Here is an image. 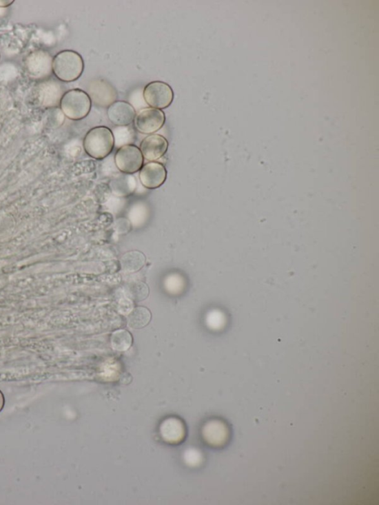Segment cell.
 Instances as JSON below:
<instances>
[{
	"label": "cell",
	"instance_id": "6",
	"mask_svg": "<svg viewBox=\"0 0 379 505\" xmlns=\"http://www.w3.org/2000/svg\"><path fill=\"white\" fill-rule=\"evenodd\" d=\"M165 123V114L158 109L145 107L136 114L134 125L143 134H152L161 130Z\"/></svg>",
	"mask_w": 379,
	"mask_h": 505
},
{
	"label": "cell",
	"instance_id": "9",
	"mask_svg": "<svg viewBox=\"0 0 379 505\" xmlns=\"http://www.w3.org/2000/svg\"><path fill=\"white\" fill-rule=\"evenodd\" d=\"M168 145V142L163 136L151 134L142 141L141 151L146 161L154 162L161 159L166 154Z\"/></svg>",
	"mask_w": 379,
	"mask_h": 505
},
{
	"label": "cell",
	"instance_id": "17",
	"mask_svg": "<svg viewBox=\"0 0 379 505\" xmlns=\"http://www.w3.org/2000/svg\"><path fill=\"white\" fill-rule=\"evenodd\" d=\"M111 342L114 350L125 351L132 346L133 340L130 333L125 330H119L112 334Z\"/></svg>",
	"mask_w": 379,
	"mask_h": 505
},
{
	"label": "cell",
	"instance_id": "14",
	"mask_svg": "<svg viewBox=\"0 0 379 505\" xmlns=\"http://www.w3.org/2000/svg\"><path fill=\"white\" fill-rule=\"evenodd\" d=\"M114 147L121 148L128 145H133L136 141V134L131 126H116L113 131Z\"/></svg>",
	"mask_w": 379,
	"mask_h": 505
},
{
	"label": "cell",
	"instance_id": "3",
	"mask_svg": "<svg viewBox=\"0 0 379 505\" xmlns=\"http://www.w3.org/2000/svg\"><path fill=\"white\" fill-rule=\"evenodd\" d=\"M62 111L72 121H81L91 112L92 103L88 93L81 89H72L61 99Z\"/></svg>",
	"mask_w": 379,
	"mask_h": 505
},
{
	"label": "cell",
	"instance_id": "10",
	"mask_svg": "<svg viewBox=\"0 0 379 505\" xmlns=\"http://www.w3.org/2000/svg\"><path fill=\"white\" fill-rule=\"evenodd\" d=\"M134 107L125 101H116L107 107V116L115 126H127L134 123L136 116Z\"/></svg>",
	"mask_w": 379,
	"mask_h": 505
},
{
	"label": "cell",
	"instance_id": "7",
	"mask_svg": "<svg viewBox=\"0 0 379 505\" xmlns=\"http://www.w3.org/2000/svg\"><path fill=\"white\" fill-rule=\"evenodd\" d=\"M88 96L92 103L99 107H108L117 100L118 93L114 86L103 79H97L89 85Z\"/></svg>",
	"mask_w": 379,
	"mask_h": 505
},
{
	"label": "cell",
	"instance_id": "12",
	"mask_svg": "<svg viewBox=\"0 0 379 505\" xmlns=\"http://www.w3.org/2000/svg\"><path fill=\"white\" fill-rule=\"evenodd\" d=\"M161 434L162 438L167 442H178L184 437V426L176 419L166 420L161 425Z\"/></svg>",
	"mask_w": 379,
	"mask_h": 505
},
{
	"label": "cell",
	"instance_id": "8",
	"mask_svg": "<svg viewBox=\"0 0 379 505\" xmlns=\"http://www.w3.org/2000/svg\"><path fill=\"white\" fill-rule=\"evenodd\" d=\"M166 179V168L161 163H148L143 166L139 172V180L142 185L148 189H156L162 186Z\"/></svg>",
	"mask_w": 379,
	"mask_h": 505
},
{
	"label": "cell",
	"instance_id": "1",
	"mask_svg": "<svg viewBox=\"0 0 379 505\" xmlns=\"http://www.w3.org/2000/svg\"><path fill=\"white\" fill-rule=\"evenodd\" d=\"M85 68L83 59L79 53L65 50L58 53L52 61V69L58 80L72 83L82 76Z\"/></svg>",
	"mask_w": 379,
	"mask_h": 505
},
{
	"label": "cell",
	"instance_id": "5",
	"mask_svg": "<svg viewBox=\"0 0 379 505\" xmlns=\"http://www.w3.org/2000/svg\"><path fill=\"white\" fill-rule=\"evenodd\" d=\"M114 161L119 172L127 174H134L141 170L144 157L137 146L128 145L119 148L115 154Z\"/></svg>",
	"mask_w": 379,
	"mask_h": 505
},
{
	"label": "cell",
	"instance_id": "15",
	"mask_svg": "<svg viewBox=\"0 0 379 505\" xmlns=\"http://www.w3.org/2000/svg\"><path fill=\"white\" fill-rule=\"evenodd\" d=\"M151 318V313L147 309L139 307L128 313L127 323L132 329H141L149 323Z\"/></svg>",
	"mask_w": 379,
	"mask_h": 505
},
{
	"label": "cell",
	"instance_id": "2",
	"mask_svg": "<svg viewBox=\"0 0 379 505\" xmlns=\"http://www.w3.org/2000/svg\"><path fill=\"white\" fill-rule=\"evenodd\" d=\"M83 145L90 156L95 160H103L114 148L112 131L105 126L95 127L85 135Z\"/></svg>",
	"mask_w": 379,
	"mask_h": 505
},
{
	"label": "cell",
	"instance_id": "16",
	"mask_svg": "<svg viewBox=\"0 0 379 505\" xmlns=\"http://www.w3.org/2000/svg\"><path fill=\"white\" fill-rule=\"evenodd\" d=\"M205 433L208 442L212 444H221L227 438V429L221 422H213L207 424Z\"/></svg>",
	"mask_w": 379,
	"mask_h": 505
},
{
	"label": "cell",
	"instance_id": "11",
	"mask_svg": "<svg viewBox=\"0 0 379 505\" xmlns=\"http://www.w3.org/2000/svg\"><path fill=\"white\" fill-rule=\"evenodd\" d=\"M110 189L117 197H127L134 194L137 182L132 174H121L113 178L109 184Z\"/></svg>",
	"mask_w": 379,
	"mask_h": 505
},
{
	"label": "cell",
	"instance_id": "20",
	"mask_svg": "<svg viewBox=\"0 0 379 505\" xmlns=\"http://www.w3.org/2000/svg\"><path fill=\"white\" fill-rule=\"evenodd\" d=\"M166 285L169 291L176 292L182 289V280L176 276L171 277L167 280Z\"/></svg>",
	"mask_w": 379,
	"mask_h": 505
},
{
	"label": "cell",
	"instance_id": "18",
	"mask_svg": "<svg viewBox=\"0 0 379 505\" xmlns=\"http://www.w3.org/2000/svg\"><path fill=\"white\" fill-rule=\"evenodd\" d=\"M147 213V209L144 205L136 204L133 207V209L130 211V219H131L133 224H141L142 222H144Z\"/></svg>",
	"mask_w": 379,
	"mask_h": 505
},
{
	"label": "cell",
	"instance_id": "21",
	"mask_svg": "<svg viewBox=\"0 0 379 505\" xmlns=\"http://www.w3.org/2000/svg\"><path fill=\"white\" fill-rule=\"evenodd\" d=\"M5 406V398L2 391H0V412L3 411Z\"/></svg>",
	"mask_w": 379,
	"mask_h": 505
},
{
	"label": "cell",
	"instance_id": "19",
	"mask_svg": "<svg viewBox=\"0 0 379 505\" xmlns=\"http://www.w3.org/2000/svg\"><path fill=\"white\" fill-rule=\"evenodd\" d=\"M129 293L133 300L141 301L146 298L148 289L144 283L138 282L130 287Z\"/></svg>",
	"mask_w": 379,
	"mask_h": 505
},
{
	"label": "cell",
	"instance_id": "4",
	"mask_svg": "<svg viewBox=\"0 0 379 505\" xmlns=\"http://www.w3.org/2000/svg\"><path fill=\"white\" fill-rule=\"evenodd\" d=\"M143 97L150 107L163 110L172 104L174 93L171 85L167 83L154 81L144 87Z\"/></svg>",
	"mask_w": 379,
	"mask_h": 505
},
{
	"label": "cell",
	"instance_id": "13",
	"mask_svg": "<svg viewBox=\"0 0 379 505\" xmlns=\"http://www.w3.org/2000/svg\"><path fill=\"white\" fill-rule=\"evenodd\" d=\"M145 263V256L141 252L133 251L124 254L121 258L123 271L134 273L142 269Z\"/></svg>",
	"mask_w": 379,
	"mask_h": 505
}]
</instances>
